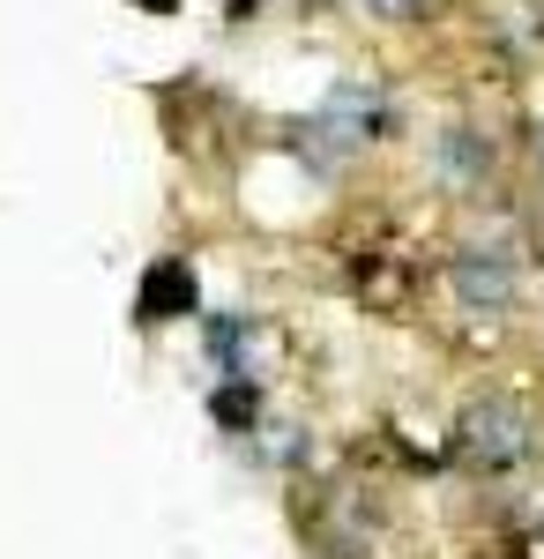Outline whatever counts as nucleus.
I'll use <instances>...</instances> for the list:
<instances>
[{"label": "nucleus", "mask_w": 544, "mask_h": 559, "mask_svg": "<svg viewBox=\"0 0 544 559\" xmlns=\"http://www.w3.org/2000/svg\"><path fill=\"white\" fill-rule=\"evenodd\" d=\"M456 284H462V299L477 306V313H493V306H507V292H515V269L493 261V254H470L456 269Z\"/></svg>", "instance_id": "obj_2"}, {"label": "nucleus", "mask_w": 544, "mask_h": 559, "mask_svg": "<svg viewBox=\"0 0 544 559\" xmlns=\"http://www.w3.org/2000/svg\"><path fill=\"white\" fill-rule=\"evenodd\" d=\"M462 455L470 463H522L530 455V418L515 411V403H500V395H485V403H470L462 411Z\"/></svg>", "instance_id": "obj_1"}]
</instances>
